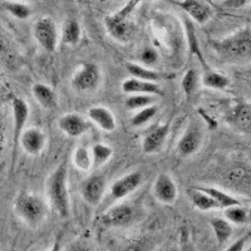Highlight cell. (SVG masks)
<instances>
[{
    "mask_svg": "<svg viewBox=\"0 0 251 251\" xmlns=\"http://www.w3.org/2000/svg\"><path fill=\"white\" fill-rule=\"evenodd\" d=\"M14 1H23V0H14Z\"/></svg>",
    "mask_w": 251,
    "mask_h": 251,
    "instance_id": "obj_38",
    "label": "cell"
},
{
    "mask_svg": "<svg viewBox=\"0 0 251 251\" xmlns=\"http://www.w3.org/2000/svg\"><path fill=\"white\" fill-rule=\"evenodd\" d=\"M107 187V180L103 175H91L80 183V196L88 205L97 206L102 201Z\"/></svg>",
    "mask_w": 251,
    "mask_h": 251,
    "instance_id": "obj_9",
    "label": "cell"
},
{
    "mask_svg": "<svg viewBox=\"0 0 251 251\" xmlns=\"http://www.w3.org/2000/svg\"><path fill=\"white\" fill-rule=\"evenodd\" d=\"M92 158V169H100L113 156V149L106 143H96L89 149Z\"/></svg>",
    "mask_w": 251,
    "mask_h": 251,
    "instance_id": "obj_24",
    "label": "cell"
},
{
    "mask_svg": "<svg viewBox=\"0 0 251 251\" xmlns=\"http://www.w3.org/2000/svg\"><path fill=\"white\" fill-rule=\"evenodd\" d=\"M102 73L94 63H83L71 79V87L79 93L93 92L98 88Z\"/></svg>",
    "mask_w": 251,
    "mask_h": 251,
    "instance_id": "obj_5",
    "label": "cell"
},
{
    "mask_svg": "<svg viewBox=\"0 0 251 251\" xmlns=\"http://www.w3.org/2000/svg\"><path fill=\"white\" fill-rule=\"evenodd\" d=\"M142 183V174L138 171L129 172L120 177L111 185L109 192L114 200H123L131 194H133Z\"/></svg>",
    "mask_w": 251,
    "mask_h": 251,
    "instance_id": "obj_11",
    "label": "cell"
},
{
    "mask_svg": "<svg viewBox=\"0 0 251 251\" xmlns=\"http://www.w3.org/2000/svg\"><path fill=\"white\" fill-rule=\"evenodd\" d=\"M248 240H249L248 236L240 237V239H237L236 241H234L231 245L227 246V249H226L225 251H245Z\"/></svg>",
    "mask_w": 251,
    "mask_h": 251,
    "instance_id": "obj_35",
    "label": "cell"
},
{
    "mask_svg": "<svg viewBox=\"0 0 251 251\" xmlns=\"http://www.w3.org/2000/svg\"><path fill=\"white\" fill-rule=\"evenodd\" d=\"M199 83H200V77H199L195 69L186 71V73L182 77V80H181V87H182L183 93L187 97H192L195 92H196L197 87H199Z\"/></svg>",
    "mask_w": 251,
    "mask_h": 251,
    "instance_id": "obj_32",
    "label": "cell"
},
{
    "mask_svg": "<svg viewBox=\"0 0 251 251\" xmlns=\"http://www.w3.org/2000/svg\"><path fill=\"white\" fill-rule=\"evenodd\" d=\"M228 122H230V125L236 127V128L248 132L249 128H250L251 122L250 104L249 103H240V104H236L231 109V112H230Z\"/></svg>",
    "mask_w": 251,
    "mask_h": 251,
    "instance_id": "obj_20",
    "label": "cell"
},
{
    "mask_svg": "<svg viewBox=\"0 0 251 251\" xmlns=\"http://www.w3.org/2000/svg\"><path fill=\"white\" fill-rule=\"evenodd\" d=\"M73 165L79 171L88 172L92 169V158L89 149H87L84 146L77 147L75 153H73Z\"/></svg>",
    "mask_w": 251,
    "mask_h": 251,
    "instance_id": "obj_29",
    "label": "cell"
},
{
    "mask_svg": "<svg viewBox=\"0 0 251 251\" xmlns=\"http://www.w3.org/2000/svg\"><path fill=\"white\" fill-rule=\"evenodd\" d=\"M224 219L231 225L243 226L249 223V211L243 203L224 208Z\"/></svg>",
    "mask_w": 251,
    "mask_h": 251,
    "instance_id": "obj_26",
    "label": "cell"
},
{
    "mask_svg": "<svg viewBox=\"0 0 251 251\" xmlns=\"http://www.w3.org/2000/svg\"><path fill=\"white\" fill-rule=\"evenodd\" d=\"M58 128L68 137L78 138L89 131L91 123L79 113L72 112L63 114L58 120Z\"/></svg>",
    "mask_w": 251,
    "mask_h": 251,
    "instance_id": "obj_10",
    "label": "cell"
},
{
    "mask_svg": "<svg viewBox=\"0 0 251 251\" xmlns=\"http://www.w3.org/2000/svg\"><path fill=\"white\" fill-rule=\"evenodd\" d=\"M87 118L104 132H113L117 128V121L113 112L104 106H93L87 111Z\"/></svg>",
    "mask_w": 251,
    "mask_h": 251,
    "instance_id": "obj_16",
    "label": "cell"
},
{
    "mask_svg": "<svg viewBox=\"0 0 251 251\" xmlns=\"http://www.w3.org/2000/svg\"><path fill=\"white\" fill-rule=\"evenodd\" d=\"M200 80L206 88L215 89V91H224L230 84V79L225 75L216 71H206L201 75Z\"/></svg>",
    "mask_w": 251,
    "mask_h": 251,
    "instance_id": "obj_25",
    "label": "cell"
},
{
    "mask_svg": "<svg viewBox=\"0 0 251 251\" xmlns=\"http://www.w3.org/2000/svg\"><path fill=\"white\" fill-rule=\"evenodd\" d=\"M121 89L125 94H147V96H161L162 89H161L158 83L147 82V80H141L137 78H127L121 84Z\"/></svg>",
    "mask_w": 251,
    "mask_h": 251,
    "instance_id": "obj_17",
    "label": "cell"
},
{
    "mask_svg": "<svg viewBox=\"0 0 251 251\" xmlns=\"http://www.w3.org/2000/svg\"><path fill=\"white\" fill-rule=\"evenodd\" d=\"M157 112H158V107L151 104V106H147L145 108L138 109L134 116H132L131 118V125L133 127H142V126L147 125L149 122H151L154 117H156Z\"/></svg>",
    "mask_w": 251,
    "mask_h": 251,
    "instance_id": "obj_30",
    "label": "cell"
},
{
    "mask_svg": "<svg viewBox=\"0 0 251 251\" xmlns=\"http://www.w3.org/2000/svg\"><path fill=\"white\" fill-rule=\"evenodd\" d=\"M60 249H62V245H60V241H55L54 245L51 246L50 249H48L47 251H60Z\"/></svg>",
    "mask_w": 251,
    "mask_h": 251,
    "instance_id": "obj_37",
    "label": "cell"
},
{
    "mask_svg": "<svg viewBox=\"0 0 251 251\" xmlns=\"http://www.w3.org/2000/svg\"><path fill=\"white\" fill-rule=\"evenodd\" d=\"M152 192L158 202L167 206L174 205L178 197V188H177L176 182L171 175L166 174V172H161L160 175H157Z\"/></svg>",
    "mask_w": 251,
    "mask_h": 251,
    "instance_id": "obj_7",
    "label": "cell"
},
{
    "mask_svg": "<svg viewBox=\"0 0 251 251\" xmlns=\"http://www.w3.org/2000/svg\"><path fill=\"white\" fill-rule=\"evenodd\" d=\"M80 26L77 20H67L62 29V42L67 46H75L80 40Z\"/></svg>",
    "mask_w": 251,
    "mask_h": 251,
    "instance_id": "obj_27",
    "label": "cell"
},
{
    "mask_svg": "<svg viewBox=\"0 0 251 251\" xmlns=\"http://www.w3.org/2000/svg\"><path fill=\"white\" fill-rule=\"evenodd\" d=\"M202 131L200 129L199 125L190 123L177 143L176 151L178 156L187 158V157L196 154L202 145Z\"/></svg>",
    "mask_w": 251,
    "mask_h": 251,
    "instance_id": "obj_8",
    "label": "cell"
},
{
    "mask_svg": "<svg viewBox=\"0 0 251 251\" xmlns=\"http://www.w3.org/2000/svg\"><path fill=\"white\" fill-rule=\"evenodd\" d=\"M187 195L191 203L194 205V207L197 208L199 211L207 212L219 208L217 203L212 200L211 197L208 196L207 194H205L203 191H201L197 186H194V187L190 188L187 191Z\"/></svg>",
    "mask_w": 251,
    "mask_h": 251,
    "instance_id": "obj_22",
    "label": "cell"
},
{
    "mask_svg": "<svg viewBox=\"0 0 251 251\" xmlns=\"http://www.w3.org/2000/svg\"><path fill=\"white\" fill-rule=\"evenodd\" d=\"M214 48L223 58L228 60H244L250 57L251 38L248 28L221 42H214Z\"/></svg>",
    "mask_w": 251,
    "mask_h": 251,
    "instance_id": "obj_4",
    "label": "cell"
},
{
    "mask_svg": "<svg viewBox=\"0 0 251 251\" xmlns=\"http://www.w3.org/2000/svg\"><path fill=\"white\" fill-rule=\"evenodd\" d=\"M133 219V210L131 206L126 203H118L107 210L102 216V224L104 226H112V227H121L131 224Z\"/></svg>",
    "mask_w": 251,
    "mask_h": 251,
    "instance_id": "obj_15",
    "label": "cell"
},
{
    "mask_svg": "<svg viewBox=\"0 0 251 251\" xmlns=\"http://www.w3.org/2000/svg\"><path fill=\"white\" fill-rule=\"evenodd\" d=\"M171 127L170 123H163V125L156 126L152 131L146 134L142 141V151L146 154L158 153L163 149L167 137H169Z\"/></svg>",
    "mask_w": 251,
    "mask_h": 251,
    "instance_id": "obj_13",
    "label": "cell"
},
{
    "mask_svg": "<svg viewBox=\"0 0 251 251\" xmlns=\"http://www.w3.org/2000/svg\"><path fill=\"white\" fill-rule=\"evenodd\" d=\"M245 251H250V250H249V249H248V250H245Z\"/></svg>",
    "mask_w": 251,
    "mask_h": 251,
    "instance_id": "obj_39",
    "label": "cell"
},
{
    "mask_svg": "<svg viewBox=\"0 0 251 251\" xmlns=\"http://www.w3.org/2000/svg\"><path fill=\"white\" fill-rule=\"evenodd\" d=\"M0 86H1V83H0Z\"/></svg>",
    "mask_w": 251,
    "mask_h": 251,
    "instance_id": "obj_40",
    "label": "cell"
},
{
    "mask_svg": "<svg viewBox=\"0 0 251 251\" xmlns=\"http://www.w3.org/2000/svg\"><path fill=\"white\" fill-rule=\"evenodd\" d=\"M46 201L58 216L68 217L71 197L68 188V172L64 163L57 166L46 181Z\"/></svg>",
    "mask_w": 251,
    "mask_h": 251,
    "instance_id": "obj_1",
    "label": "cell"
},
{
    "mask_svg": "<svg viewBox=\"0 0 251 251\" xmlns=\"http://www.w3.org/2000/svg\"><path fill=\"white\" fill-rule=\"evenodd\" d=\"M197 187L211 197L212 200L217 203L219 208H223V210L226 207H230V206L240 205L241 203V201L237 197L227 194V192H225L221 188L212 187V186H197Z\"/></svg>",
    "mask_w": 251,
    "mask_h": 251,
    "instance_id": "obj_21",
    "label": "cell"
},
{
    "mask_svg": "<svg viewBox=\"0 0 251 251\" xmlns=\"http://www.w3.org/2000/svg\"><path fill=\"white\" fill-rule=\"evenodd\" d=\"M180 6L199 24H205L211 15L210 9L197 0H183Z\"/></svg>",
    "mask_w": 251,
    "mask_h": 251,
    "instance_id": "obj_23",
    "label": "cell"
},
{
    "mask_svg": "<svg viewBox=\"0 0 251 251\" xmlns=\"http://www.w3.org/2000/svg\"><path fill=\"white\" fill-rule=\"evenodd\" d=\"M13 112V134H14V147H19L20 134L25 129V125L29 118V106L28 103L20 97H14L12 100Z\"/></svg>",
    "mask_w": 251,
    "mask_h": 251,
    "instance_id": "obj_14",
    "label": "cell"
},
{
    "mask_svg": "<svg viewBox=\"0 0 251 251\" xmlns=\"http://www.w3.org/2000/svg\"><path fill=\"white\" fill-rule=\"evenodd\" d=\"M5 9L13 17L20 20L28 19L29 15H30V9L22 1H9L5 4Z\"/></svg>",
    "mask_w": 251,
    "mask_h": 251,
    "instance_id": "obj_33",
    "label": "cell"
},
{
    "mask_svg": "<svg viewBox=\"0 0 251 251\" xmlns=\"http://www.w3.org/2000/svg\"><path fill=\"white\" fill-rule=\"evenodd\" d=\"M211 224V227L214 230L215 237H216L217 243L220 245H224L225 243H227L228 239L231 237L232 235V225L228 221H226L225 219H219V217H215L210 221Z\"/></svg>",
    "mask_w": 251,
    "mask_h": 251,
    "instance_id": "obj_28",
    "label": "cell"
},
{
    "mask_svg": "<svg viewBox=\"0 0 251 251\" xmlns=\"http://www.w3.org/2000/svg\"><path fill=\"white\" fill-rule=\"evenodd\" d=\"M14 212L28 227L38 228L44 224L49 212L46 199L34 192L22 191L15 197Z\"/></svg>",
    "mask_w": 251,
    "mask_h": 251,
    "instance_id": "obj_2",
    "label": "cell"
},
{
    "mask_svg": "<svg viewBox=\"0 0 251 251\" xmlns=\"http://www.w3.org/2000/svg\"><path fill=\"white\" fill-rule=\"evenodd\" d=\"M47 145L46 133L37 127L25 128L20 134L19 146L25 153L30 156H37L44 151Z\"/></svg>",
    "mask_w": 251,
    "mask_h": 251,
    "instance_id": "obj_12",
    "label": "cell"
},
{
    "mask_svg": "<svg viewBox=\"0 0 251 251\" xmlns=\"http://www.w3.org/2000/svg\"><path fill=\"white\" fill-rule=\"evenodd\" d=\"M69 251H91V250H89V248L86 245V244L77 243V244H73V245L69 248Z\"/></svg>",
    "mask_w": 251,
    "mask_h": 251,
    "instance_id": "obj_36",
    "label": "cell"
},
{
    "mask_svg": "<svg viewBox=\"0 0 251 251\" xmlns=\"http://www.w3.org/2000/svg\"><path fill=\"white\" fill-rule=\"evenodd\" d=\"M151 104H154V97L147 94H131L125 100L126 108L129 111H138Z\"/></svg>",
    "mask_w": 251,
    "mask_h": 251,
    "instance_id": "obj_31",
    "label": "cell"
},
{
    "mask_svg": "<svg viewBox=\"0 0 251 251\" xmlns=\"http://www.w3.org/2000/svg\"><path fill=\"white\" fill-rule=\"evenodd\" d=\"M37 43L48 53H53L57 49L58 43H59V34L55 25L54 20L49 17H44L39 19L34 24L33 29Z\"/></svg>",
    "mask_w": 251,
    "mask_h": 251,
    "instance_id": "obj_6",
    "label": "cell"
},
{
    "mask_svg": "<svg viewBox=\"0 0 251 251\" xmlns=\"http://www.w3.org/2000/svg\"><path fill=\"white\" fill-rule=\"evenodd\" d=\"M150 1H151V0H150Z\"/></svg>",
    "mask_w": 251,
    "mask_h": 251,
    "instance_id": "obj_41",
    "label": "cell"
},
{
    "mask_svg": "<svg viewBox=\"0 0 251 251\" xmlns=\"http://www.w3.org/2000/svg\"><path fill=\"white\" fill-rule=\"evenodd\" d=\"M140 3L141 0H128L122 9L108 15L104 19V25H106L107 31L113 39L118 40V42L129 40V38L132 37V33H133L131 15Z\"/></svg>",
    "mask_w": 251,
    "mask_h": 251,
    "instance_id": "obj_3",
    "label": "cell"
},
{
    "mask_svg": "<svg viewBox=\"0 0 251 251\" xmlns=\"http://www.w3.org/2000/svg\"><path fill=\"white\" fill-rule=\"evenodd\" d=\"M140 60L142 63V66L151 68V66L156 64L157 60H158V53L153 48H150V47L143 48L140 54Z\"/></svg>",
    "mask_w": 251,
    "mask_h": 251,
    "instance_id": "obj_34",
    "label": "cell"
},
{
    "mask_svg": "<svg viewBox=\"0 0 251 251\" xmlns=\"http://www.w3.org/2000/svg\"><path fill=\"white\" fill-rule=\"evenodd\" d=\"M31 94L38 104L47 111H53L58 107L57 93L46 83H35L31 87Z\"/></svg>",
    "mask_w": 251,
    "mask_h": 251,
    "instance_id": "obj_18",
    "label": "cell"
},
{
    "mask_svg": "<svg viewBox=\"0 0 251 251\" xmlns=\"http://www.w3.org/2000/svg\"><path fill=\"white\" fill-rule=\"evenodd\" d=\"M126 69L131 75L132 78H137L141 80H147V82L158 83L163 79H167L170 75L157 72L150 67L142 66L138 63H126Z\"/></svg>",
    "mask_w": 251,
    "mask_h": 251,
    "instance_id": "obj_19",
    "label": "cell"
}]
</instances>
